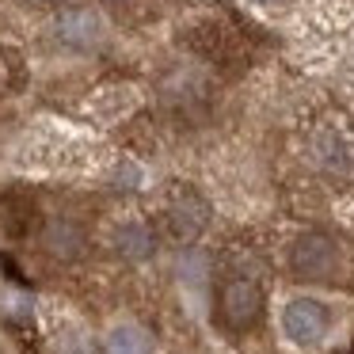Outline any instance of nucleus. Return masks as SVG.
<instances>
[{
    "instance_id": "nucleus-1",
    "label": "nucleus",
    "mask_w": 354,
    "mask_h": 354,
    "mask_svg": "<svg viewBox=\"0 0 354 354\" xmlns=\"http://www.w3.org/2000/svg\"><path fill=\"white\" fill-rule=\"evenodd\" d=\"M290 270L301 282H328L339 270V248L324 232H305L290 248Z\"/></svg>"
},
{
    "instance_id": "nucleus-2",
    "label": "nucleus",
    "mask_w": 354,
    "mask_h": 354,
    "mask_svg": "<svg viewBox=\"0 0 354 354\" xmlns=\"http://www.w3.org/2000/svg\"><path fill=\"white\" fill-rule=\"evenodd\" d=\"M263 316V290L252 278H229L217 290V320L229 331H248Z\"/></svg>"
},
{
    "instance_id": "nucleus-3",
    "label": "nucleus",
    "mask_w": 354,
    "mask_h": 354,
    "mask_svg": "<svg viewBox=\"0 0 354 354\" xmlns=\"http://www.w3.org/2000/svg\"><path fill=\"white\" fill-rule=\"evenodd\" d=\"M331 328V313L324 301L316 297H293L290 305L282 308V331L290 343L297 346H316Z\"/></svg>"
},
{
    "instance_id": "nucleus-4",
    "label": "nucleus",
    "mask_w": 354,
    "mask_h": 354,
    "mask_svg": "<svg viewBox=\"0 0 354 354\" xmlns=\"http://www.w3.org/2000/svg\"><path fill=\"white\" fill-rule=\"evenodd\" d=\"M84 244H88V236L73 217H50L46 229H42V248L62 263L80 259V255H84Z\"/></svg>"
},
{
    "instance_id": "nucleus-5",
    "label": "nucleus",
    "mask_w": 354,
    "mask_h": 354,
    "mask_svg": "<svg viewBox=\"0 0 354 354\" xmlns=\"http://www.w3.org/2000/svg\"><path fill=\"white\" fill-rule=\"evenodd\" d=\"M57 39L65 42V46H92L95 39H100V16H95L92 8H65L62 16H57L54 24Z\"/></svg>"
},
{
    "instance_id": "nucleus-6",
    "label": "nucleus",
    "mask_w": 354,
    "mask_h": 354,
    "mask_svg": "<svg viewBox=\"0 0 354 354\" xmlns=\"http://www.w3.org/2000/svg\"><path fill=\"white\" fill-rule=\"evenodd\" d=\"M209 225V206L202 198H194V194H183V198L171 206V214H168V229H171V236L176 240H194L202 229Z\"/></svg>"
},
{
    "instance_id": "nucleus-7",
    "label": "nucleus",
    "mask_w": 354,
    "mask_h": 354,
    "mask_svg": "<svg viewBox=\"0 0 354 354\" xmlns=\"http://www.w3.org/2000/svg\"><path fill=\"white\" fill-rule=\"evenodd\" d=\"M115 252L126 255V259H149L156 252V236L149 225L141 221H122L115 229Z\"/></svg>"
},
{
    "instance_id": "nucleus-8",
    "label": "nucleus",
    "mask_w": 354,
    "mask_h": 354,
    "mask_svg": "<svg viewBox=\"0 0 354 354\" xmlns=\"http://www.w3.org/2000/svg\"><path fill=\"white\" fill-rule=\"evenodd\" d=\"M103 354H153V335L138 324H122L103 339Z\"/></svg>"
},
{
    "instance_id": "nucleus-9",
    "label": "nucleus",
    "mask_w": 354,
    "mask_h": 354,
    "mask_svg": "<svg viewBox=\"0 0 354 354\" xmlns=\"http://www.w3.org/2000/svg\"><path fill=\"white\" fill-rule=\"evenodd\" d=\"M46 4H50V0H46Z\"/></svg>"
}]
</instances>
